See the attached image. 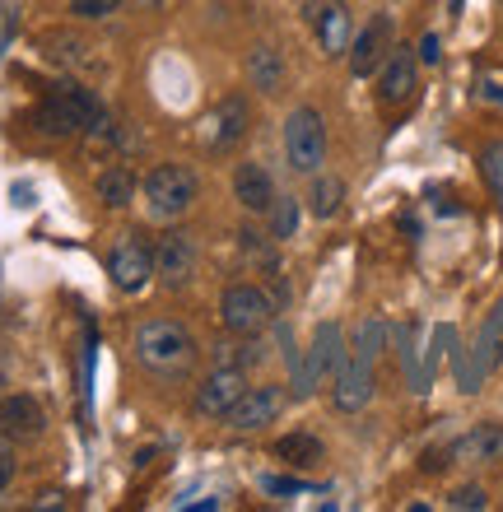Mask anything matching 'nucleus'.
Listing matches in <instances>:
<instances>
[{
    "label": "nucleus",
    "mask_w": 503,
    "mask_h": 512,
    "mask_svg": "<svg viewBox=\"0 0 503 512\" xmlns=\"http://www.w3.org/2000/svg\"><path fill=\"white\" fill-rule=\"evenodd\" d=\"M136 359L145 373H154V378H187L191 368H196V359H201V345H196V336H191L182 322H173V317H154V322H145L136 331Z\"/></svg>",
    "instance_id": "obj_1"
},
{
    "label": "nucleus",
    "mask_w": 503,
    "mask_h": 512,
    "mask_svg": "<svg viewBox=\"0 0 503 512\" xmlns=\"http://www.w3.org/2000/svg\"><path fill=\"white\" fill-rule=\"evenodd\" d=\"M350 359V350H345V331H340L336 322H322L313 331V345H308V354L303 359H294V401H308L317 387H327V378H336L340 364Z\"/></svg>",
    "instance_id": "obj_2"
},
{
    "label": "nucleus",
    "mask_w": 503,
    "mask_h": 512,
    "mask_svg": "<svg viewBox=\"0 0 503 512\" xmlns=\"http://www.w3.org/2000/svg\"><path fill=\"white\" fill-rule=\"evenodd\" d=\"M196 196H201V182H196L187 163H159V168L145 173V205H150V215L159 224L182 219L196 205Z\"/></svg>",
    "instance_id": "obj_3"
},
{
    "label": "nucleus",
    "mask_w": 503,
    "mask_h": 512,
    "mask_svg": "<svg viewBox=\"0 0 503 512\" xmlns=\"http://www.w3.org/2000/svg\"><path fill=\"white\" fill-rule=\"evenodd\" d=\"M285 159L294 173L313 177L327 163V122L317 108H294L285 117Z\"/></svg>",
    "instance_id": "obj_4"
},
{
    "label": "nucleus",
    "mask_w": 503,
    "mask_h": 512,
    "mask_svg": "<svg viewBox=\"0 0 503 512\" xmlns=\"http://www.w3.org/2000/svg\"><path fill=\"white\" fill-rule=\"evenodd\" d=\"M219 322L229 326L233 336H243V340L261 336V331L275 322V303H271V294H266L261 284L238 280V284L224 289V298H219Z\"/></svg>",
    "instance_id": "obj_5"
},
{
    "label": "nucleus",
    "mask_w": 503,
    "mask_h": 512,
    "mask_svg": "<svg viewBox=\"0 0 503 512\" xmlns=\"http://www.w3.org/2000/svg\"><path fill=\"white\" fill-rule=\"evenodd\" d=\"M108 275L122 294H140L154 280V243L145 233H122L108 256Z\"/></svg>",
    "instance_id": "obj_6"
},
{
    "label": "nucleus",
    "mask_w": 503,
    "mask_h": 512,
    "mask_svg": "<svg viewBox=\"0 0 503 512\" xmlns=\"http://www.w3.org/2000/svg\"><path fill=\"white\" fill-rule=\"evenodd\" d=\"M196 238L187 229H168L159 243H154V275L168 284V289H182V284L196 280Z\"/></svg>",
    "instance_id": "obj_7"
},
{
    "label": "nucleus",
    "mask_w": 503,
    "mask_h": 512,
    "mask_svg": "<svg viewBox=\"0 0 503 512\" xmlns=\"http://www.w3.org/2000/svg\"><path fill=\"white\" fill-rule=\"evenodd\" d=\"M392 52V14H373L350 42V75L354 80H368V75H378L382 61Z\"/></svg>",
    "instance_id": "obj_8"
},
{
    "label": "nucleus",
    "mask_w": 503,
    "mask_h": 512,
    "mask_svg": "<svg viewBox=\"0 0 503 512\" xmlns=\"http://www.w3.org/2000/svg\"><path fill=\"white\" fill-rule=\"evenodd\" d=\"M252 135V103L243 94H224L205 117V140L210 149H233Z\"/></svg>",
    "instance_id": "obj_9"
},
{
    "label": "nucleus",
    "mask_w": 503,
    "mask_h": 512,
    "mask_svg": "<svg viewBox=\"0 0 503 512\" xmlns=\"http://www.w3.org/2000/svg\"><path fill=\"white\" fill-rule=\"evenodd\" d=\"M368 401H373V359L350 350V359L331 378V405H336L340 415H359Z\"/></svg>",
    "instance_id": "obj_10"
},
{
    "label": "nucleus",
    "mask_w": 503,
    "mask_h": 512,
    "mask_svg": "<svg viewBox=\"0 0 503 512\" xmlns=\"http://www.w3.org/2000/svg\"><path fill=\"white\" fill-rule=\"evenodd\" d=\"M303 14H308V24H313L317 42H322V52L327 56H345L354 42V19L350 10L340 5V0H308L303 5Z\"/></svg>",
    "instance_id": "obj_11"
},
{
    "label": "nucleus",
    "mask_w": 503,
    "mask_h": 512,
    "mask_svg": "<svg viewBox=\"0 0 503 512\" xmlns=\"http://www.w3.org/2000/svg\"><path fill=\"white\" fill-rule=\"evenodd\" d=\"M280 410H285V391L280 387H247L238 401L229 405V429L238 433H257L266 429V424H275L280 419Z\"/></svg>",
    "instance_id": "obj_12"
},
{
    "label": "nucleus",
    "mask_w": 503,
    "mask_h": 512,
    "mask_svg": "<svg viewBox=\"0 0 503 512\" xmlns=\"http://www.w3.org/2000/svg\"><path fill=\"white\" fill-rule=\"evenodd\" d=\"M243 391H247V368L243 364H219L215 373L196 387V410H201L205 419H224L229 405L238 401Z\"/></svg>",
    "instance_id": "obj_13"
},
{
    "label": "nucleus",
    "mask_w": 503,
    "mask_h": 512,
    "mask_svg": "<svg viewBox=\"0 0 503 512\" xmlns=\"http://www.w3.org/2000/svg\"><path fill=\"white\" fill-rule=\"evenodd\" d=\"M415 89H420V56L410 52V47H392L378 70V98L387 108H401Z\"/></svg>",
    "instance_id": "obj_14"
},
{
    "label": "nucleus",
    "mask_w": 503,
    "mask_h": 512,
    "mask_svg": "<svg viewBox=\"0 0 503 512\" xmlns=\"http://www.w3.org/2000/svg\"><path fill=\"white\" fill-rule=\"evenodd\" d=\"M47 429V415H42V405L28 396V391H10V396H0V438H10V443H33L42 438Z\"/></svg>",
    "instance_id": "obj_15"
},
{
    "label": "nucleus",
    "mask_w": 503,
    "mask_h": 512,
    "mask_svg": "<svg viewBox=\"0 0 503 512\" xmlns=\"http://www.w3.org/2000/svg\"><path fill=\"white\" fill-rule=\"evenodd\" d=\"M42 56L61 70H94L98 56H94V42L84 38V33H70V28H47L38 38Z\"/></svg>",
    "instance_id": "obj_16"
},
{
    "label": "nucleus",
    "mask_w": 503,
    "mask_h": 512,
    "mask_svg": "<svg viewBox=\"0 0 503 512\" xmlns=\"http://www.w3.org/2000/svg\"><path fill=\"white\" fill-rule=\"evenodd\" d=\"M233 201L243 205L247 215H271V205H275L271 173L261 163H238V173H233Z\"/></svg>",
    "instance_id": "obj_17"
},
{
    "label": "nucleus",
    "mask_w": 503,
    "mask_h": 512,
    "mask_svg": "<svg viewBox=\"0 0 503 512\" xmlns=\"http://www.w3.org/2000/svg\"><path fill=\"white\" fill-rule=\"evenodd\" d=\"M452 461L462 466H499L503 461V424H476L452 443Z\"/></svg>",
    "instance_id": "obj_18"
},
{
    "label": "nucleus",
    "mask_w": 503,
    "mask_h": 512,
    "mask_svg": "<svg viewBox=\"0 0 503 512\" xmlns=\"http://www.w3.org/2000/svg\"><path fill=\"white\" fill-rule=\"evenodd\" d=\"M247 80H252L257 94H280L285 89V56L275 52L271 42H257L247 52Z\"/></svg>",
    "instance_id": "obj_19"
},
{
    "label": "nucleus",
    "mask_w": 503,
    "mask_h": 512,
    "mask_svg": "<svg viewBox=\"0 0 503 512\" xmlns=\"http://www.w3.org/2000/svg\"><path fill=\"white\" fill-rule=\"evenodd\" d=\"M56 94L66 98V108L75 112L80 131H89V135H108V131H112V126H108V108L98 103L94 89H84V84H61Z\"/></svg>",
    "instance_id": "obj_20"
},
{
    "label": "nucleus",
    "mask_w": 503,
    "mask_h": 512,
    "mask_svg": "<svg viewBox=\"0 0 503 512\" xmlns=\"http://www.w3.org/2000/svg\"><path fill=\"white\" fill-rule=\"evenodd\" d=\"M28 122H33V131H38V135H47V140H70V135H80V122H75V112L66 108V98H61V94L42 98Z\"/></svg>",
    "instance_id": "obj_21"
},
{
    "label": "nucleus",
    "mask_w": 503,
    "mask_h": 512,
    "mask_svg": "<svg viewBox=\"0 0 503 512\" xmlns=\"http://www.w3.org/2000/svg\"><path fill=\"white\" fill-rule=\"evenodd\" d=\"M94 196L103 205H112V210H126V205L136 201V173H131V168H122V163H112V168H103V173H98Z\"/></svg>",
    "instance_id": "obj_22"
},
{
    "label": "nucleus",
    "mask_w": 503,
    "mask_h": 512,
    "mask_svg": "<svg viewBox=\"0 0 503 512\" xmlns=\"http://www.w3.org/2000/svg\"><path fill=\"white\" fill-rule=\"evenodd\" d=\"M275 457L285 461V466H317L322 461V438H313V433H285L275 443Z\"/></svg>",
    "instance_id": "obj_23"
},
{
    "label": "nucleus",
    "mask_w": 503,
    "mask_h": 512,
    "mask_svg": "<svg viewBox=\"0 0 503 512\" xmlns=\"http://www.w3.org/2000/svg\"><path fill=\"white\" fill-rule=\"evenodd\" d=\"M340 201H345V182L340 177H322V173H313V191H308V210H313L317 219H331L340 210Z\"/></svg>",
    "instance_id": "obj_24"
},
{
    "label": "nucleus",
    "mask_w": 503,
    "mask_h": 512,
    "mask_svg": "<svg viewBox=\"0 0 503 512\" xmlns=\"http://www.w3.org/2000/svg\"><path fill=\"white\" fill-rule=\"evenodd\" d=\"M271 243H275L271 233L252 229V224H247V229H238V252H243L252 266L266 270V275H271V270H280V261H275V247H271Z\"/></svg>",
    "instance_id": "obj_25"
},
{
    "label": "nucleus",
    "mask_w": 503,
    "mask_h": 512,
    "mask_svg": "<svg viewBox=\"0 0 503 512\" xmlns=\"http://www.w3.org/2000/svg\"><path fill=\"white\" fill-rule=\"evenodd\" d=\"M299 233V201L294 196H275L271 205V238L275 243H285V238H294Z\"/></svg>",
    "instance_id": "obj_26"
},
{
    "label": "nucleus",
    "mask_w": 503,
    "mask_h": 512,
    "mask_svg": "<svg viewBox=\"0 0 503 512\" xmlns=\"http://www.w3.org/2000/svg\"><path fill=\"white\" fill-rule=\"evenodd\" d=\"M480 177H485V187H490V196L503 210V140H494V145L480 149Z\"/></svg>",
    "instance_id": "obj_27"
},
{
    "label": "nucleus",
    "mask_w": 503,
    "mask_h": 512,
    "mask_svg": "<svg viewBox=\"0 0 503 512\" xmlns=\"http://www.w3.org/2000/svg\"><path fill=\"white\" fill-rule=\"evenodd\" d=\"M122 5H126V0H70V14H75V19H84V24H94V19H112Z\"/></svg>",
    "instance_id": "obj_28"
},
{
    "label": "nucleus",
    "mask_w": 503,
    "mask_h": 512,
    "mask_svg": "<svg viewBox=\"0 0 503 512\" xmlns=\"http://www.w3.org/2000/svg\"><path fill=\"white\" fill-rule=\"evenodd\" d=\"M448 503H452L457 512H480V508H490V494H485L480 485H462V489H452Z\"/></svg>",
    "instance_id": "obj_29"
},
{
    "label": "nucleus",
    "mask_w": 503,
    "mask_h": 512,
    "mask_svg": "<svg viewBox=\"0 0 503 512\" xmlns=\"http://www.w3.org/2000/svg\"><path fill=\"white\" fill-rule=\"evenodd\" d=\"M10 480H14V443L0 438V489H10Z\"/></svg>",
    "instance_id": "obj_30"
},
{
    "label": "nucleus",
    "mask_w": 503,
    "mask_h": 512,
    "mask_svg": "<svg viewBox=\"0 0 503 512\" xmlns=\"http://www.w3.org/2000/svg\"><path fill=\"white\" fill-rule=\"evenodd\" d=\"M438 56H443L438 33H424V38H420V61H424V66H438Z\"/></svg>",
    "instance_id": "obj_31"
},
{
    "label": "nucleus",
    "mask_w": 503,
    "mask_h": 512,
    "mask_svg": "<svg viewBox=\"0 0 503 512\" xmlns=\"http://www.w3.org/2000/svg\"><path fill=\"white\" fill-rule=\"evenodd\" d=\"M28 508H33V512H42V508H66V494H61V489H42V494L28 503Z\"/></svg>",
    "instance_id": "obj_32"
},
{
    "label": "nucleus",
    "mask_w": 503,
    "mask_h": 512,
    "mask_svg": "<svg viewBox=\"0 0 503 512\" xmlns=\"http://www.w3.org/2000/svg\"><path fill=\"white\" fill-rule=\"evenodd\" d=\"M126 5H140V10H164L168 0H126Z\"/></svg>",
    "instance_id": "obj_33"
},
{
    "label": "nucleus",
    "mask_w": 503,
    "mask_h": 512,
    "mask_svg": "<svg viewBox=\"0 0 503 512\" xmlns=\"http://www.w3.org/2000/svg\"><path fill=\"white\" fill-rule=\"evenodd\" d=\"M448 5H452V14H462V0H448Z\"/></svg>",
    "instance_id": "obj_34"
},
{
    "label": "nucleus",
    "mask_w": 503,
    "mask_h": 512,
    "mask_svg": "<svg viewBox=\"0 0 503 512\" xmlns=\"http://www.w3.org/2000/svg\"><path fill=\"white\" fill-rule=\"evenodd\" d=\"M494 317H499V322H503V298H499V308H494Z\"/></svg>",
    "instance_id": "obj_35"
},
{
    "label": "nucleus",
    "mask_w": 503,
    "mask_h": 512,
    "mask_svg": "<svg viewBox=\"0 0 503 512\" xmlns=\"http://www.w3.org/2000/svg\"><path fill=\"white\" fill-rule=\"evenodd\" d=\"M0 494H5V489H0Z\"/></svg>",
    "instance_id": "obj_36"
}]
</instances>
